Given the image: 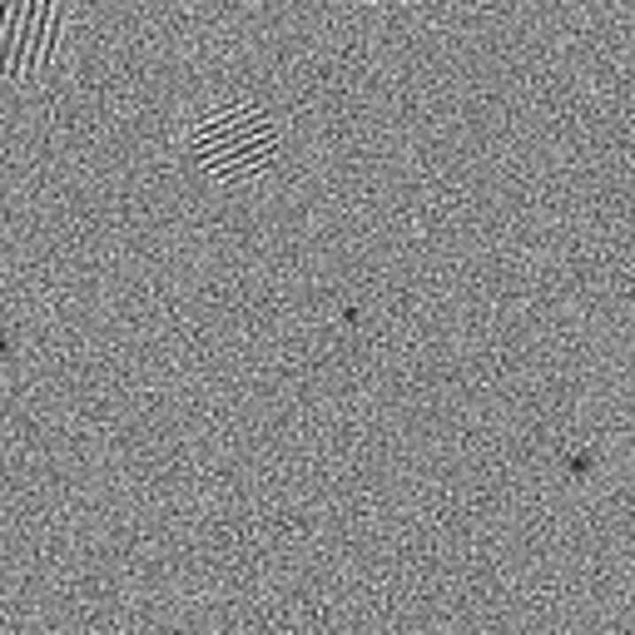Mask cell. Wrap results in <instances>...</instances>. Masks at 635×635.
Listing matches in <instances>:
<instances>
[{
  "label": "cell",
  "instance_id": "1",
  "mask_svg": "<svg viewBox=\"0 0 635 635\" xmlns=\"http://www.w3.org/2000/svg\"><path fill=\"white\" fill-rule=\"evenodd\" d=\"M11 352H15V337H11V333H0V358H11Z\"/></svg>",
  "mask_w": 635,
  "mask_h": 635
}]
</instances>
